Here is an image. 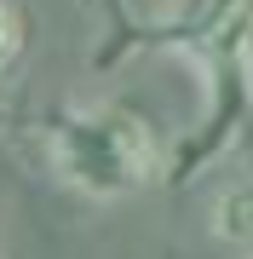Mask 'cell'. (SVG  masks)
Returning <instances> with one entry per match:
<instances>
[{"mask_svg":"<svg viewBox=\"0 0 253 259\" xmlns=\"http://www.w3.org/2000/svg\"><path fill=\"white\" fill-rule=\"evenodd\" d=\"M18 12H12V0H0V69L12 64V58H18Z\"/></svg>","mask_w":253,"mask_h":259,"instance_id":"obj_4","label":"cell"},{"mask_svg":"<svg viewBox=\"0 0 253 259\" xmlns=\"http://www.w3.org/2000/svg\"><path fill=\"white\" fill-rule=\"evenodd\" d=\"M52 167L86 196H132L156 179V133L132 110H75L46 133Z\"/></svg>","mask_w":253,"mask_h":259,"instance_id":"obj_1","label":"cell"},{"mask_svg":"<svg viewBox=\"0 0 253 259\" xmlns=\"http://www.w3.org/2000/svg\"><path fill=\"white\" fill-rule=\"evenodd\" d=\"M219 231H225L230 242H253V190L219 202Z\"/></svg>","mask_w":253,"mask_h":259,"instance_id":"obj_3","label":"cell"},{"mask_svg":"<svg viewBox=\"0 0 253 259\" xmlns=\"http://www.w3.org/2000/svg\"><path fill=\"white\" fill-rule=\"evenodd\" d=\"M173 40L201 52L213 69H242L253 58V0H196L173 23Z\"/></svg>","mask_w":253,"mask_h":259,"instance_id":"obj_2","label":"cell"}]
</instances>
